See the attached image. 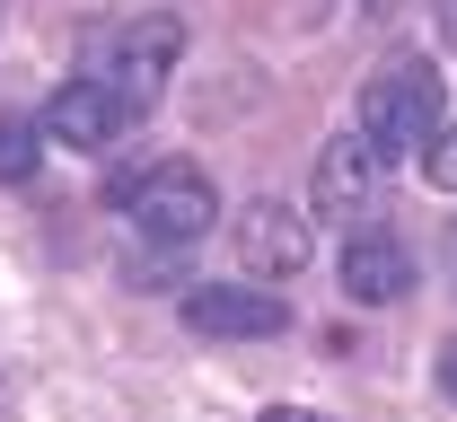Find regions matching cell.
I'll use <instances>...</instances> for the list:
<instances>
[{
	"label": "cell",
	"mask_w": 457,
	"mask_h": 422,
	"mask_svg": "<svg viewBox=\"0 0 457 422\" xmlns=\"http://www.w3.org/2000/svg\"><path fill=\"white\" fill-rule=\"evenodd\" d=\"M449 36H457V0H449Z\"/></svg>",
	"instance_id": "cell-12"
},
{
	"label": "cell",
	"mask_w": 457,
	"mask_h": 422,
	"mask_svg": "<svg viewBox=\"0 0 457 422\" xmlns=\"http://www.w3.org/2000/svg\"><path fill=\"white\" fill-rule=\"evenodd\" d=\"M317 211H290V203H246L237 211V264H246V282H290L299 264H308V246H317V229H308Z\"/></svg>",
	"instance_id": "cell-3"
},
{
	"label": "cell",
	"mask_w": 457,
	"mask_h": 422,
	"mask_svg": "<svg viewBox=\"0 0 457 422\" xmlns=\"http://www.w3.org/2000/svg\"><path fill=\"white\" fill-rule=\"evenodd\" d=\"M123 97H114L106 79H71V88H54V106H45V141H62V150H106L114 132H123Z\"/></svg>",
	"instance_id": "cell-6"
},
{
	"label": "cell",
	"mask_w": 457,
	"mask_h": 422,
	"mask_svg": "<svg viewBox=\"0 0 457 422\" xmlns=\"http://www.w3.org/2000/svg\"><path fill=\"white\" fill-rule=\"evenodd\" d=\"M422 177L440 185V194H457V123L440 132V141H431V150H422Z\"/></svg>",
	"instance_id": "cell-9"
},
{
	"label": "cell",
	"mask_w": 457,
	"mask_h": 422,
	"mask_svg": "<svg viewBox=\"0 0 457 422\" xmlns=\"http://www.w3.org/2000/svg\"><path fill=\"white\" fill-rule=\"evenodd\" d=\"M185 326L212 343H264L290 326V308L273 282H203V291H185Z\"/></svg>",
	"instance_id": "cell-2"
},
{
	"label": "cell",
	"mask_w": 457,
	"mask_h": 422,
	"mask_svg": "<svg viewBox=\"0 0 457 422\" xmlns=\"http://www.w3.org/2000/svg\"><path fill=\"white\" fill-rule=\"evenodd\" d=\"M440 387H449V396H457V343H449V352H440Z\"/></svg>",
	"instance_id": "cell-11"
},
{
	"label": "cell",
	"mask_w": 457,
	"mask_h": 422,
	"mask_svg": "<svg viewBox=\"0 0 457 422\" xmlns=\"http://www.w3.org/2000/svg\"><path fill=\"white\" fill-rule=\"evenodd\" d=\"M212 211H220V194H212V177L194 159H168V168H150L132 185V220H141V238H159V246H194L212 229Z\"/></svg>",
	"instance_id": "cell-1"
},
{
	"label": "cell",
	"mask_w": 457,
	"mask_h": 422,
	"mask_svg": "<svg viewBox=\"0 0 457 422\" xmlns=\"http://www.w3.org/2000/svg\"><path fill=\"white\" fill-rule=\"evenodd\" d=\"M176 45H185L176 18L123 27V45H114V62H106V88L123 97V115H150V106H159V88H168V70H176Z\"/></svg>",
	"instance_id": "cell-4"
},
{
	"label": "cell",
	"mask_w": 457,
	"mask_h": 422,
	"mask_svg": "<svg viewBox=\"0 0 457 422\" xmlns=\"http://www.w3.org/2000/svg\"><path fill=\"white\" fill-rule=\"evenodd\" d=\"M36 159H45V123H0V185H27L36 177Z\"/></svg>",
	"instance_id": "cell-8"
},
{
	"label": "cell",
	"mask_w": 457,
	"mask_h": 422,
	"mask_svg": "<svg viewBox=\"0 0 457 422\" xmlns=\"http://www.w3.org/2000/svg\"><path fill=\"white\" fill-rule=\"evenodd\" d=\"M264 422H326L317 405H264Z\"/></svg>",
	"instance_id": "cell-10"
},
{
	"label": "cell",
	"mask_w": 457,
	"mask_h": 422,
	"mask_svg": "<svg viewBox=\"0 0 457 422\" xmlns=\"http://www.w3.org/2000/svg\"><path fill=\"white\" fill-rule=\"evenodd\" d=\"M335 273H343V300H361V308H396L404 282H413L404 246L378 238V229H352V238H343V255H335Z\"/></svg>",
	"instance_id": "cell-7"
},
{
	"label": "cell",
	"mask_w": 457,
	"mask_h": 422,
	"mask_svg": "<svg viewBox=\"0 0 457 422\" xmlns=\"http://www.w3.org/2000/svg\"><path fill=\"white\" fill-rule=\"evenodd\" d=\"M378 141L352 123V132H335L326 150H317V185H308V203H317V220H352L361 203H370V185H378Z\"/></svg>",
	"instance_id": "cell-5"
}]
</instances>
